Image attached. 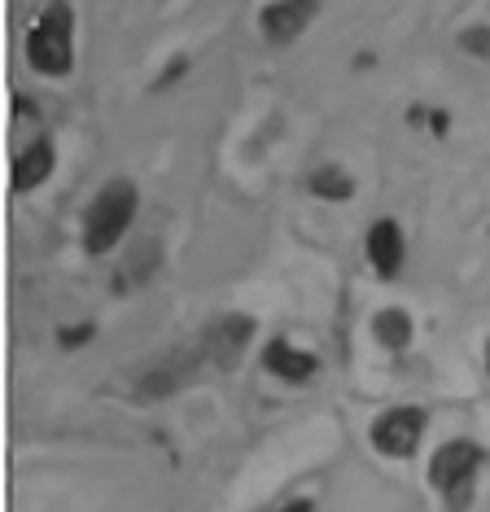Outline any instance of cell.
Returning <instances> with one entry per match:
<instances>
[{
    "instance_id": "obj_1",
    "label": "cell",
    "mask_w": 490,
    "mask_h": 512,
    "mask_svg": "<svg viewBox=\"0 0 490 512\" xmlns=\"http://www.w3.org/2000/svg\"><path fill=\"white\" fill-rule=\"evenodd\" d=\"M140 206V193L132 180H110L101 184V193L88 202L84 211V250L88 254H110L127 237Z\"/></svg>"
},
{
    "instance_id": "obj_2",
    "label": "cell",
    "mask_w": 490,
    "mask_h": 512,
    "mask_svg": "<svg viewBox=\"0 0 490 512\" xmlns=\"http://www.w3.org/2000/svg\"><path fill=\"white\" fill-rule=\"evenodd\" d=\"M27 62L44 79H62L75 71V9L57 0L35 18V27L27 31Z\"/></svg>"
},
{
    "instance_id": "obj_3",
    "label": "cell",
    "mask_w": 490,
    "mask_h": 512,
    "mask_svg": "<svg viewBox=\"0 0 490 512\" xmlns=\"http://www.w3.org/2000/svg\"><path fill=\"white\" fill-rule=\"evenodd\" d=\"M482 464H486V447H477L473 438H451L434 451V460H429V482L447 499L451 512H464L473 504Z\"/></svg>"
},
{
    "instance_id": "obj_4",
    "label": "cell",
    "mask_w": 490,
    "mask_h": 512,
    "mask_svg": "<svg viewBox=\"0 0 490 512\" xmlns=\"http://www.w3.org/2000/svg\"><path fill=\"white\" fill-rule=\"evenodd\" d=\"M425 425H429L425 407H390V412H381L377 421H372L368 438H372V447H377V456L407 460V456H416L420 438H425Z\"/></svg>"
},
{
    "instance_id": "obj_5",
    "label": "cell",
    "mask_w": 490,
    "mask_h": 512,
    "mask_svg": "<svg viewBox=\"0 0 490 512\" xmlns=\"http://www.w3.org/2000/svg\"><path fill=\"white\" fill-rule=\"evenodd\" d=\"M250 337H254V320L241 316V311H228V316H219V320L206 324V333H202V359H206V364H215V368H224V372H232V368L241 364Z\"/></svg>"
},
{
    "instance_id": "obj_6",
    "label": "cell",
    "mask_w": 490,
    "mask_h": 512,
    "mask_svg": "<svg viewBox=\"0 0 490 512\" xmlns=\"http://www.w3.org/2000/svg\"><path fill=\"white\" fill-rule=\"evenodd\" d=\"M315 14H320V5L315 0H276V5H263L259 9V27L267 44H276V49H289L302 31L315 22Z\"/></svg>"
},
{
    "instance_id": "obj_7",
    "label": "cell",
    "mask_w": 490,
    "mask_h": 512,
    "mask_svg": "<svg viewBox=\"0 0 490 512\" xmlns=\"http://www.w3.org/2000/svg\"><path fill=\"white\" fill-rule=\"evenodd\" d=\"M403 259H407V241H403L399 219H377V224L368 228V263H372V272H377L381 281H390V276H399Z\"/></svg>"
},
{
    "instance_id": "obj_8",
    "label": "cell",
    "mask_w": 490,
    "mask_h": 512,
    "mask_svg": "<svg viewBox=\"0 0 490 512\" xmlns=\"http://www.w3.org/2000/svg\"><path fill=\"white\" fill-rule=\"evenodd\" d=\"M263 368L272 372L276 381H289V386H302V381L315 377V368H320V359L311 351H298L289 337H272V342L263 346Z\"/></svg>"
},
{
    "instance_id": "obj_9",
    "label": "cell",
    "mask_w": 490,
    "mask_h": 512,
    "mask_svg": "<svg viewBox=\"0 0 490 512\" xmlns=\"http://www.w3.org/2000/svg\"><path fill=\"white\" fill-rule=\"evenodd\" d=\"M53 162H57V149H53L49 136H40V141H31L27 149H18L14 167H9L14 193H27V189H35V184H44L53 176Z\"/></svg>"
},
{
    "instance_id": "obj_10",
    "label": "cell",
    "mask_w": 490,
    "mask_h": 512,
    "mask_svg": "<svg viewBox=\"0 0 490 512\" xmlns=\"http://www.w3.org/2000/svg\"><path fill=\"white\" fill-rule=\"evenodd\" d=\"M197 359H202V351H197ZM197 359H171V364H154L145 377L136 381V394H140V399H162V394H175L184 381H189V364H197Z\"/></svg>"
},
{
    "instance_id": "obj_11",
    "label": "cell",
    "mask_w": 490,
    "mask_h": 512,
    "mask_svg": "<svg viewBox=\"0 0 490 512\" xmlns=\"http://www.w3.org/2000/svg\"><path fill=\"white\" fill-rule=\"evenodd\" d=\"M412 333H416V324L403 307H381L377 316H372V337H377L385 351H407Z\"/></svg>"
},
{
    "instance_id": "obj_12",
    "label": "cell",
    "mask_w": 490,
    "mask_h": 512,
    "mask_svg": "<svg viewBox=\"0 0 490 512\" xmlns=\"http://www.w3.org/2000/svg\"><path fill=\"white\" fill-rule=\"evenodd\" d=\"M307 189L315 197H324V202H350V197H355V176H350L346 167H337V162H324V167L311 171Z\"/></svg>"
},
{
    "instance_id": "obj_13",
    "label": "cell",
    "mask_w": 490,
    "mask_h": 512,
    "mask_svg": "<svg viewBox=\"0 0 490 512\" xmlns=\"http://www.w3.org/2000/svg\"><path fill=\"white\" fill-rule=\"evenodd\" d=\"M460 49L473 57H490V27L486 22H473V27L460 31Z\"/></svg>"
},
{
    "instance_id": "obj_14",
    "label": "cell",
    "mask_w": 490,
    "mask_h": 512,
    "mask_svg": "<svg viewBox=\"0 0 490 512\" xmlns=\"http://www.w3.org/2000/svg\"><path fill=\"white\" fill-rule=\"evenodd\" d=\"M92 333H97V324H62V329H57V346H62V351H75V346L92 342Z\"/></svg>"
},
{
    "instance_id": "obj_15",
    "label": "cell",
    "mask_w": 490,
    "mask_h": 512,
    "mask_svg": "<svg viewBox=\"0 0 490 512\" xmlns=\"http://www.w3.org/2000/svg\"><path fill=\"white\" fill-rule=\"evenodd\" d=\"M184 71H189V62H184V57H175V62L167 66V75H162V79H158V88H167V84H171V79H180Z\"/></svg>"
},
{
    "instance_id": "obj_16",
    "label": "cell",
    "mask_w": 490,
    "mask_h": 512,
    "mask_svg": "<svg viewBox=\"0 0 490 512\" xmlns=\"http://www.w3.org/2000/svg\"><path fill=\"white\" fill-rule=\"evenodd\" d=\"M276 512H315L311 499H294V504H285V508H276Z\"/></svg>"
},
{
    "instance_id": "obj_17",
    "label": "cell",
    "mask_w": 490,
    "mask_h": 512,
    "mask_svg": "<svg viewBox=\"0 0 490 512\" xmlns=\"http://www.w3.org/2000/svg\"><path fill=\"white\" fill-rule=\"evenodd\" d=\"M486 372H490V337H486Z\"/></svg>"
}]
</instances>
